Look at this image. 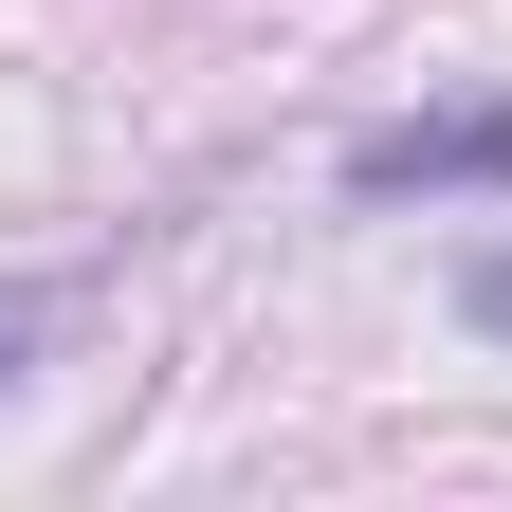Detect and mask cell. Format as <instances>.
Returning a JSON list of instances; mask_svg holds the SVG:
<instances>
[{
    "mask_svg": "<svg viewBox=\"0 0 512 512\" xmlns=\"http://www.w3.org/2000/svg\"><path fill=\"white\" fill-rule=\"evenodd\" d=\"M458 330H494V348H512V238H476V256H458Z\"/></svg>",
    "mask_w": 512,
    "mask_h": 512,
    "instance_id": "7a4b0ae2",
    "label": "cell"
},
{
    "mask_svg": "<svg viewBox=\"0 0 512 512\" xmlns=\"http://www.w3.org/2000/svg\"><path fill=\"white\" fill-rule=\"evenodd\" d=\"M348 202H512V92L384 110L366 147H348Z\"/></svg>",
    "mask_w": 512,
    "mask_h": 512,
    "instance_id": "6da1fadb",
    "label": "cell"
}]
</instances>
